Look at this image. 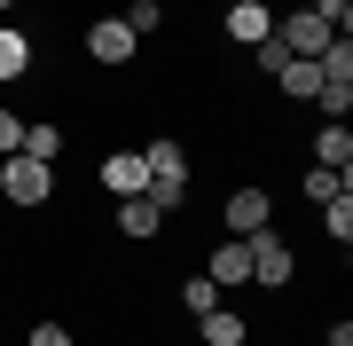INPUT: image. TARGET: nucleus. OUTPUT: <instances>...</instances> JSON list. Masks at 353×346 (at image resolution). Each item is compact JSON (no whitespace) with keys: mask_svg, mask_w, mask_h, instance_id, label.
I'll list each match as a JSON object with an SVG mask.
<instances>
[{"mask_svg":"<svg viewBox=\"0 0 353 346\" xmlns=\"http://www.w3.org/2000/svg\"><path fill=\"white\" fill-rule=\"evenodd\" d=\"M118 24H126L134 39H150V32L165 24V8H157V0H126V16H118Z\"/></svg>","mask_w":353,"mask_h":346,"instance_id":"6ab92c4d","label":"nucleus"},{"mask_svg":"<svg viewBox=\"0 0 353 346\" xmlns=\"http://www.w3.org/2000/svg\"><path fill=\"white\" fill-rule=\"evenodd\" d=\"M267 220H275V197H267L259 181H243V189L220 197V229H228V236H259Z\"/></svg>","mask_w":353,"mask_h":346,"instance_id":"7ed1b4c3","label":"nucleus"},{"mask_svg":"<svg viewBox=\"0 0 353 346\" xmlns=\"http://www.w3.org/2000/svg\"><path fill=\"white\" fill-rule=\"evenodd\" d=\"M330 39H338V32H330L314 8H290V16H275V48H283V55H322Z\"/></svg>","mask_w":353,"mask_h":346,"instance_id":"39448f33","label":"nucleus"},{"mask_svg":"<svg viewBox=\"0 0 353 346\" xmlns=\"http://www.w3.org/2000/svg\"><path fill=\"white\" fill-rule=\"evenodd\" d=\"M314 346H322V338H314Z\"/></svg>","mask_w":353,"mask_h":346,"instance_id":"b1692460","label":"nucleus"},{"mask_svg":"<svg viewBox=\"0 0 353 346\" xmlns=\"http://www.w3.org/2000/svg\"><path fill=\"white\" fill-rule=\"evenodd\" d=\"M16 150H24V110L0 103V157H16Z\"/></svg>","mask_w":353,"mask_h":346,"instance_id":"aec40b11","label":"nucleus"},{"mask_svg":"<svg viewBox=\"0 0 353 346\" xmlns=\"http://www.w3.org/2000/svg\"><path fill=\"white\" fill-rule=\"evenodd\" d=\"M252 244V283L259 291H283L290 276H299V252H290V236H283V220H267L259 236H243Z\"/></svg>","mask_w":353,"mask_h":346,"instance_id":"f257e3e1","label":"nucleus"},{"mask_svg":"<svg viewBox=\"0 0 353 346\" xmlns=\"http://www.w3.org/2000/svg\"><path fill=\"white\" fill-rule=\"evenodd\" d=\"M24 346H79V338L63 331V323H32V331H24Z\"/></svg>","mask_w":353,"mask_h":346,"instance_id":"412c9836","label":"nucleus"},{"mask_svg":"<svg viewBox=\"0 0 353 346\" xmlns=\"http://www.w3.org/2000/svg\"><path fill=\"white\" fill-rule=\"evenodd\" d=\"M141 166H150V181H189V150L165 134V142H150V150H141Z\"/></svg>","mask_w":353,"mask_h":346,"instance_id":"f8f14e48","label":"nucleus"},{"mask_svg":"<svg viewBox=\"0 0 353 346\" xmlns=\"http://www.w3.org/2000/svg\"><path fill=\"white\" fill-rule=\"evenodd\" d=\"M196 338H204V346H252V315L220 299V307H204V315H196Z\"/></svg>","mask_w":353,"mask_h":346,"instance_id":"0eeeda50","label":"nucleus"},{"mask_svg":"<svg viewBox=\"0 0 353 346\" xmlns=\"http://www.w3.org/2000/svg\"><path fill=\"white\" fill-rule=\"evenodd\" d=\"M24 71H32V39L16 24H0V79H24Z\"/></svg>","mask_w":353,"mask_h":346,"instance_id":"dca6fc26","label":"nucleus"},{"mask_svg":"<svg viewBox=\"0 0 353 346\" xmlns=\"http://www.w3.org/2000/svg\"><path fill=\"white\" fill-rule=\"evenodd\" d=\"M24 157L55 166V157H63V126H55V118H24Z\"/></svg>","mask_w":353,"mask_h":346,"instance_id":"2eb2a0df","label":"nucleus"},{"mask_svg":"<svg viewBox=\"0 0 353 346\" xmlns=\"http://www.w3.org/2000/svg\"><path fill=\"white\" fill-rule=\"evenodd\" d=\"M118 236H126V244H150V236H165L157 197H118Z\"/></svg>","mask_w":353,"mask_h":346,"instance_id":"9d476101","label":"nucleus"},{"mask_svg":"<svg viewBox=\"0 0 353 346\" xmlns=\"http://www.w3.org/2000/svg\"><path fill=\"white\" fill-rule=\"evenodd\" d=\"M134 55H141V39L118 24V16H94V24H87V64L118 71V64H134Z\"/></svg>","mask_w":353,"mask_h":346,"instance_id":"20e7f679","label":"nucleus"},{"mask_svg":"<svg viewBox=\"0 0 353 346\" xmlns=\"http://www.w3.org/2000/svg\"><path fill=\"white\" fill-rule=\"evenodd\" d=\"M0 197H8L16 213H32V205H48L55 197V166H39V157H0Z\"/></svg>","mask_w":353,"mask_h":346,"instance_id":"f03ea898","label":"nucleus"},{"mask_svg":"<svg viewBox=\"0 0 353 346\" xmlns=\"http://www.w3.org/2000/svg\"><path fill=\"white\" fill-rule=\"evenodd\" d=\"M102 189H110V197H150V166H141V150H110V157H102Z\"/></svg>","mask_w":353,"mask_h":346,"instance_id":"6e6552de","label":"nucleus"},{"mask_svg":"<svg viewBox=\"0 0 353 346\" xmlns=\"http://www.w3.org/2000/svg\"><path fill=\"white\" fill-rule=\"evenodd\" d=\"M314 110H322V118H345V110H353V87H322Z\"/></svg>","mask_w":353,"mask_h":346,"instance_id":"4be33fe9","label":"nucleus"},{"mask_svg":"<svg viewBox=\"0 0 353 346\" xmlns=\"http://www.w3.org/2000/svg\"><path fill=\"white\" fill-rule=\"evenodd\" d=\"M322 236L338 244V252L353 244V189H345V197H330V205H322Z\"/></svg>","mask_w":353,"mask_h":346,"instance_id":"f3484780","label":"nucleus"},{"mask_svg":"<svg viewBox=\"0 0 353 346\" xmlns=\"http://www.w3.org/2000/svg\"><path fill=\"white\" fill-rule=\"evenodd\" d=\"M212 283H220V291H243V283H252V244H243V236H220L212 244Z\"/></svg>","mask_w":353,"mask_h":346,"instance_id":"1a4fd4ad","label":"nucleus"},{"mask_svg":"<svg viewBox=\"0 0 353 346\" xmlns=\"http://www.w3.org/2000/svg\"><path fill=\"white\" fill-rule=\"evenodd\" d=\"M314 166H353V134H345V118H322V126H314Z\"/></svg>","mask_w":353,"mask_h":346,"instance_id":"ddd939ff","label":"nucleus"},{"mask_svg":"<svg viewBox=\"0 0 353 346\" xmlns=\"http://www.w3.org/2000/svg\"><path fill=\"white\" fill-rule=\"evenodd\" d=\"M0 8H24V0H0Z\"/></svg>","mask_w":353,"mask_h":346,"instance_id":"5701e85b","label":"nucleus"},{"mask_svg":"<svg viewBox=\"0 0 353 346\" xmlns=\"http://www.w3.org/2000/svg\"><path fill=\"white\" fill-rule=\"evenodd\" d=\"M299 189H306V205H330V197H345V189H353V166H306Z\"/></svg>","mask_w":353,"mask_h":346,"instance_id":"4468645a","label":"nucleus"},{"mask_svg":"<svg viewBox=\"0 0 353 346\" xmlns=\"http://www.w3.org/2000/svg\"><path fill=\"white\" fill-rule=\"evenodd\" d=\"M220 299H228V291H220L212 276H189V283H181V307H189V315H204V307H220Z\"/></svg>","mask_w":353,"mask_h":346,"instance_id":"a211bd4d","label":"nucleus"},{"mask_svg":"<svg viewBox=\"0 0 353 346\" xmlns=\"http://www.w3.org/2000/svg\"><path fill=\"white\" fill-rule=\"evenodd\" d=\"M275 87L290 95V103H314V95H322V71H314V55H283Z\"/></svg>","mask_w":353,"mask_h":346,"instance_id":"9b49d317","label":"nucleus"},{"mask_svg":"<svg viewBox=\"0 0 353 346\" xmlns=\"http://www.w3.org/2000/svg\"><path fill=\"white\" fill-rule=\"evenodd\" d=\"M220 32L236 39V48H259V39H275V8H267V0H228Z\"/></svg>","mask_w":353,"mask_h":346,"instance_id":"423d86ee","label":"nucleus"}]
</instances>
